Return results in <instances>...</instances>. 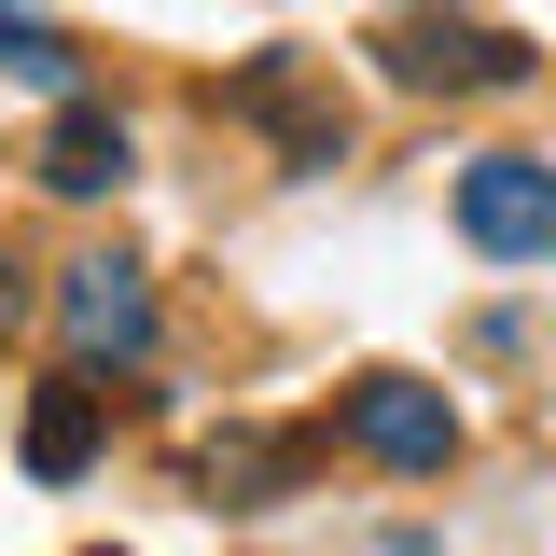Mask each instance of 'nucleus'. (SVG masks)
<instances>
[{"instance_id":"f257e3e1","label":"nucleus","mask_w":556,"mask_h":556,"mask_svg":"<svg viewBox=\"0 0 556 556\" xmlns=\"http://www.w3.org/2000/svg\"><path fill=\"white\" fill-rule=\"evenodd\" d=\"M459 237L501 251V265H543L556 251V167L543 153H473L459 167Z\"/></svg>"},{"instance_id":"f03ea898","label":"nucleus","mask_w":556,"mask_h":556,"mask_svg":"<svg viewBox=\"0 0 556 556\" xmlns=\"http://www.w3.org/2000/svg\"><path fill=\"white\" fill-rule=\"evenodd\" d=\"M334 417H348V445L390 459V473H445V459H459V404H445L431 376H362Z\"/></svg>"},{"instance_id":"7ed1b4c3","label":"nucleus","mask_w":556,"mask_h":556,"mask_svg":"<svg viewBox=\"0 0 556 556\" xmlns=\"http://www.w3.org/2000/svg\"><path fill=\"white\" fill-rule=\"evenodd\" d=\"M98 445H112V390L98 376H42L28 390V431H14V459L42 486H70V473H98Z\"/></svg>"},{"instance_id":"20e7f679","label":"nucleus","mask_w":556,"mask_h":556,"mask_svg":"<svg viewBox=\"0 0 556 556\" xmlns=\"http://www.w3.org/2000/svg\"><path fill=\"white\" fill-rule=\"evenodd\" d=\"M56 334L84 348V362H139V348H153V292H139V265H70L56 278Z\"/></svg>"},{"instance_id":"39448f33","label":"nucleus","mask_w":556,"mask_h":556,"mask_svg":"<svg viewBox=\"0 0 556 556\" xmlns=\"http://www.w3.org/2000/svg\"><path fill=\"white\" fill-rule=\"evenodd\" d=\"M237 112L278 126L292 167H334V139H348V112H334V98H306V70H292V56H251V70H237Z\"/></svg>"},{"instance_id":"423d86ee","label":"nucleus","mask_w":556,"mask_h":556,"mask_svg":"<svg viewBox=\"0 0 556 556\" xmlns=\"http://www.w3.org/2000/svg\"><path fill=\"white\" fill-rule=\"evenodd\" d=\"M139 167V139H126V112H98V98H70L56 112V139H42V195H112V181H126Z\"/></svg>"},{"instance_id":"0eeeda50","label":"nucleus","mask_w":556,"mask_h":556,"mask_svg":"<svg viewBox=\"0 0 556 556\" xmlns=\"http://www.w3.org/2000/svg\"><path fill=\"white\" fill-rule=\"evenodd\" d=\"M404 84H529V42L515 28H404Z\"/></svg>"},{"instance_id":"6e6552de","label":"nucleus","mask_w":556,"mask_h":556,"mask_svg":"<svg viewBox=\"0 0 556 556\" xmlns=\"http://www.w3.org/2000/svg\"><path fill=\"white\" fill-rule=\"evenodd\" d=\"M292 473H306V445H292V431H223V459H208L223 501H278Z\"/></svg>"},{"instance_id":"1a4fd4ad","label":"nucleus","mask_w":556,"mask_h":556,"mask_svg":"<svg viewBox=\"0 0 556 556\" xmlns=\"http://www.w3.org/2000/svg\"><path fill=\"white\" fill-rule=\"evenodd\" d=\"M0 70H14V84H56V98H70V70H84V56H70V28H56V14L0 0Z\"/></svg>"},{"instance_id":"9d476101","label":"nucleus","mask_w":556,"mask_h":556,"mask_svg":"<svg viewBox=\"0 0 556 556\" xmlns=\"http://www.w3.org/2000/svg\"><path fill=\"white\" fill-rule=\"evenodd\" d=\"M0 306H14V278H0Z\"/></svg>"}]
</instances>
